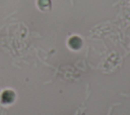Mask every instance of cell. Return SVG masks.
Listing matches in <instances>:
<instances>
[{"mask_svg": "<svg viewBox=\"0 0 130 115\" xmlns=\"http://www.w3.org/2000/svg\"><path fill=\"white\" fill-rule=\"evenodd\" d=\"M37 5L41 11H49L52 8L51 0H37Z\"/></svg>", "mask_w": 130, "mask_h": 115, "instance_id": "3957f363", "label": "cell"}, {"mask_svg": "<svg viewBox=\"0 0 130 115\" xmlns=\"http://www.w3.org/2000/svg\"><path fill=\"white\" fill-rule=\"evenodd\" d=\"M14 98H15V94L11 90H5L1 95V101L4 104H9V103L13 102Z\"/></svg>", "mask_w": 130, "mask_h": 115, "instance_id": "7a4b0ae2", "label": "cell"}, {"mask_svg": "<svg viewBox=\"0 0 130 115\" xmlns=\"http://www.w3.org/2000/svg\"><path fill=\"white\" fill-rule=\"evenodd\" d=\"M68 45L71 49L73 50H76V49H79L81 46H82V39L79 37V36H76V35H73L71 36L69 39H68Z\"/></svg>", "mask_w": 130, "mask_h": 115, "instance_id": "6da1fadb", "label": "cell"}]
</instances>
